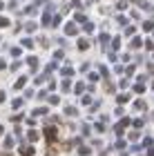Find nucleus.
Segmentation results:
<instances>
[{"label": "nucleus", "instance_id": "1", "mask_svg": "<svg viewBox=\"0 0 154 156\" xmlns=\"http://www.w3.org/2000/svg\"><path fill=\"white\" fill-rule=\"evenodd\" d=\"M45 136H47V140H52V143H54V140H56V136H58V132H56V127H45Z\"/></svg>", "mask_w": 154, "mask_h": 156}, {"label": "nucleus", "instance_id": "2", "mask_svg": "<svg viewBox=\"0 0 154 156\" xmlns=\"http://www.w3.org/2000/svg\"><path fill=\"white\" fill-rule=\"evenodd\" d=\"M65 34H69V36H74V34H78V29H76V25H74V23H69V25L65 27Z\"/></svg>", "mask_w": 154, "mask_h": 156}, {"label": "nucleus", "instance_id": "3", "mask_svg": "<svg viewBox=\"0 0 154 156\" xmlns=\"http://www.w3.org/2000/svg\"><path fill=\"white\" fill-rule=\"evenodd\" d=\"M20 152H23L25 156H31V154H34V150H31V147H20Z\"/></svg>", "mask_w": 154, "mask_h": 156}, {"label": "nucleus", "instance_id": "4", "mask_svg": "<svg viewBox=\"0 0 154 156\" xmlns=\"http://www.w3.org/2000/svg\"><path fill=\"white\" fill-rule=\"evenodd\" d=\"M78 47H81V49H87V47H89V40H85V38L78 40Z\"/></svg>", "mask_w": 154, "mask_h": 156}, {"label": "nucleus", "instance_id": "5", "mask_svg": "<svg viewBox=\"0 0 154 156\" xmlns=\"http://www.w3.org/2000/svg\"><path fill=\"white\" fill-rule=\"evenodd\" d=\"M7 25H9V20H7V18H0V27H7Z\"/></svg>", "mask_w": 154, "mask_h": 156}]
</instances>
